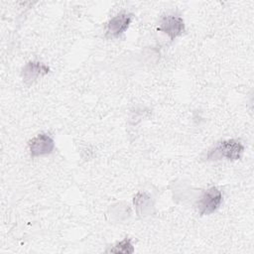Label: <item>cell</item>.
<instances>
[{
  "label": "cell",
  "instance_id": "6da1fadb",
  "mask_svg": "<svg viewBox=\"0 0 254 254\" xmlns=\"http://www.w3.org/2000/svg\"><path fill=\"white\" fill-rule=\"evenodd\" d=\"M244 151L243 145L236 140H224L219 142L215 147L210 149L207 153V160H220L226 158L227 160L235 161L240 159Z\"/></svg>",
  "mask_w": 254,
  "mask_h": 254
},
{
  "label": "cell",
  "instance_id": "7a4b0ae2",
  "mask_svg": "<svg viewBox=\"0 0 254 254\" xmlns=\"http://www.w3.org/2000/svg\"><path fill=\"white\" fill-rule=\"evenodd\" d=\"M222 198L223 197L221 191L215 187H212L205 190L196 204L199 214L205 215L215 211L220 206Z\"/></svg>",
  "mask_w": 254,
  "mask_h": 254
},
{
  "label": "cell",
  "instance_id": "3957f363",
  "mask_svg": "<svg viewBox=\"0 0 254 254\" xmlns=\"http://www.w3.org/2000/svg\"><path fill=\"white\" fill-rule=\"evenodd\" d=\"M55 149V141L53 138L46 134L41 133L34 137L29 142V151L31 157H40L51 154Z\"/></svg>",
  "mask_w": 254,
  "mask_h": 254
},
{
  "label": "cell",
  "instance_id": "277c9868",
  "mask_svg": "<svg viewBox=\"0 0 254 254\" xmlns=\"http://www.w3.org/2000/svg\"><path fill=\"white\" fill-rule=\"evenodd\" d=\"M158 30L165 33L171 40H175L184 33L185 22L180 16L167 15L161 19Z\"/></svg>",
  "mask_w": 254,
  "mask_h": 254
},
{
  "label": "cell",
  "instance_id": "5b68a950",
  "mask_svg": "<svg viewBox=\"0 0 254 254\" xmlns=\"http://www.w3.org/2000/svg\"><path fill=\"white\" fill-rule=\"evenodd\" d=\"M133 15L121 12L112 17L106 24V36L109 38H118L121 36L131 24Z\"/></svg>",
  "mask_w": 254,
  "mask_h": 254
},
{
  "label": "cell",
  "instance_id": "8992f818",
  "mask_svg": "<svg viewBox=\"0 0 254 254\" xmlns=\"http://www.w3.org/2000/svg\"><path fill=\"white\" fill-rule=\"evenodd\" d=\"M50 68L40 62H29L22 68V76L26 83L30 84L36 81L39 77L47 74Z\"/></svg>",
  "mask_w": 254,
  "mask_h": 254
},
{
  "label": "cell",
  "instance_id": "52a82bcc",
  "mask_svg": "<svg viewBox=\"0 0 254 254\" xmlns=\"http://www.w3.org/2000/svg\"><path fill=\"white\" fill-rule=\"evenodd\" d=\"M108 252L113 253H132L134 252L133 245L131 244V240L128 238L123 239L119 243H117L113 248L108 250Z\"/></svg>",
  "mask_w": 254,
  "mask_h": 254
}]
</instances>
